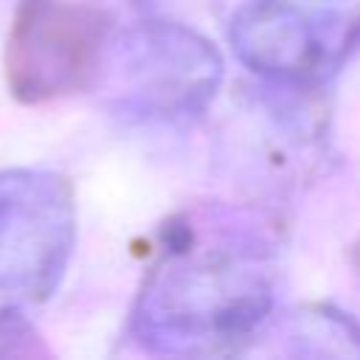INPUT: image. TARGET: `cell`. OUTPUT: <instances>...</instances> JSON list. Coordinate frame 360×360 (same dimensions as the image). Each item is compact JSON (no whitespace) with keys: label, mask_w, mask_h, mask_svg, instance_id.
I'll return each mask as SVG.
<instances>
[{"label":"cell","mask_w":360,"mask_h":360,"mask_svg":"<svg viewBox=\"0 0 360 360\" xmlns=\"http://www.w3.org/2000/svg\"><path fill=\"white\" fill-rule=\"evenodd\" d=\"M70 239L73 205L56 174L0 172V323L56 287Z\"/></svg>","instance_id":"1"}]
</instances>
